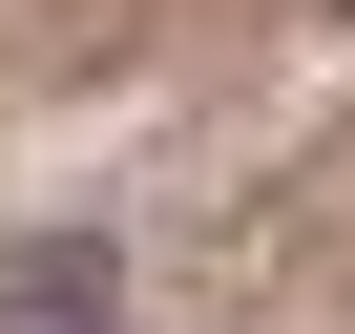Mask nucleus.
I'll return each instance as SVG.
<instances>
[{"instance_id": "1", "label": "nucleus", "mask_w": 355, "mask_h": 334, "mask_svg": "<svg viewBox=\"0 0 355 334\" xmlns=\"http://www.w3.org/2000/svg\"><path fill=\"white\" fill-rule=\"evenodd\" d=\"M0 334H105V272H21V292H0Z\"/></svg>"}]
</instances>
